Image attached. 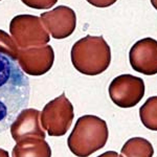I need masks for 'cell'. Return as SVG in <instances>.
<instances>
[{
	"instance_id": "cell-1",
	"label": "cell",
	"mask_w": 157,
	"mask_h": 157,
	"mask_svg": "<svg viewBox=\"0 0 157 157\" xmlns=\"http://www.w3.org/2000/svg\"><path fill=\"white\" fill-rule=\"evenodd\" d=\"M29 80L17 61L0 54V133L11 127L29 102Z\"/></svg>"
},
{
	"instance_id": "cell-2",
	"label": "cell",
	"mask_w": 157,
	"mask_h": 157,
	"mask_svg": "<svg viewBox=\"0 0 157 157\" xmlns=\"http://www.w3.org/2000/svg\"><path fill=\"white\" fill-rule=\"evenodd\" d=\"M109 130L107 123L97 115H84L78 118L72 132L68 136L70 152L78 157H88L103 149L107 144Z\"/></svg>"
},
{
	"instance_id": "cell-3",
	"label": "cell",
	"mask_w": 157,
	"mask_h": 157,
	"mask_svg": "<svg viewBox=\"0 0 157 157\" xmlns=\"http://www.w3.org/2000/svg\"><path fill=\"white\" fill-rule=\"evenodd\" d=\"M70 58L78 72L98 75L110 65L111 49L102 36H86L73 44Z\"/></svg>"
},
{
	"instance_id": "cell-4",
	"label": "cell",
	"mask_w": 157,
	"mask_h": 157,
	"mask_svg": "<svg viewBox=\"0 0 157 157\" xmlns=\"http://www.w3.org/2000/svg\"><path fill=\"white\" fill-rule=\"evenodd\" d=\"M10 34L21 49L46 45L50 40L40 17L34 15L15 16L10 23Z\"/></svg>"
},
{
	"instance_id": "cell-5",
	"label": "cell",
	"mask_w": 157,
	"mask_h": 157,
	"mask_svg": "<svg viewBox=\"0 0 157 157\" xmlns=\"http://www.w3.org/2000/svg\"><path fill=\"white\" fill-rule=\"evenodd\" d=\"M75 117L73 106L62 93L44 106L40 112V123L49 136L60 137L67 133Z\"/></svg>"
},
{
	"instance_id": "cell-6",
	"label": "cell",
	"mask_w": 157,
	"mask_h": 157,
	"mask_svg": "<svg viewBox=\"0 0 157 157\" xmlns=\"http://www.w3.org/2000/svg\"><path fill=\"white\" fill-rule=\"evenodd\" d=\"M145 82L132 75H121L109 85V97L121 108H132L145 95Z\"/></svg>"
},
{
	"instance_id": "cell-7",
	"label": "cell",
	"mask_w": 157,
	"mask_h": 157,
	"mask_svg": "<svg viewBox=\"0 0 157 157\" xmlns=\"http://www.w3.org/2000/svg\"><path fill=\"white\" fill-rule=\"evenodd\" d=\"M55 62V52L50 45L29 47L19 50L17 63L24 73L39 77L52 69Z\"/></svg>"
},
{
	"instance_id": "cell-8",
	"label": "cell",
	"mask_w": 157,
	"mask_h": 157,
	"mask_svg": "<svg viewBox=\"0 0 157 157\" xmlns=\"http://www.w3.org/2000/svg\"><path fill=\"white\" fill-rule=\"evenodd\" d=\"M40 19L54 39L62 40L71 36L77 26L75 12L65 6H59L52 11L42 13Z\"/></svg>"
},
{
	"instance_id": "cell-9",
	"label": "cell",
	"mask_w": 157,
	"mask_h": 157,
	"mask_svg": "<svg viewBox=\"0 0 157 157\" xmlns=\"http://www.w3.org/2000/svg\"><path fill=\"white\" fill-rule=\"evenodd\" d=\"M129 62L135 71L146 75H157V40H138L129 52Z\"/></svg>"
},
{
	"instance_id": "cell-10",
	"label": "cell",
	"mask_w": 157,
	"mask_h": 157,
	"mask_svg": "<svg viewBox=\"0 0 157 157\" xmlns=\"http://www.w3.org/2000/svg\"><path fill=\"white\" fill-rule=\"evenodd\" d=\"M11 135L16 143L29 137H46L44 129L40 123V111L34 108H25L12 123Z\"/></svg>"
},
{
	"instance_id": "cell-11",
	"label": "cell",
	"mask_w": 157,
	"mask_h": 157,
	"mask_svg": "<svg viewBox=\"0 0 157 157\" xmlns=\"http://www.w3.org/2000/svg\"><path fill=\"white\" fill-rule=\"evenodd\" d=\"M12 157H52V149L45 139L29 137L16 144Z\"/></svg>"
},
{
	"instance_id": "cell-12",
	"label": "cell",
	"mask_w": 157,
	"mask_h": 157,
	"mask_svg": "<svg viewBox=\"0 0 157 157\" xmlns=\"http://www.w3.org/2000/svg\"><path fill=\"white\" fill-rule=\"evenodd\" d=\"M154 148L148 139L133 137L125 143L120 157H153Z\"/></svg>"
},
{
	"instance_id": "cell-13",
	"label": "cell",
	"mask_w": 157,
	"mask_h": 157,
	"mask_svg": "<svg viewBox=\"0 0 157 157\" xmlns=\"http://www.w3.org/2000/svg\"><path fill=\"white\" fill-rule=\"evenodd\" d=\"M139 117L147 129L157 131V95L151 97L139 109Z\"/></svg>"
},
{
	"instance_id": "cell-14",
	"label": "cell",
	"mask_w": 157,
	"mask_h": 157,
	"mask_svg": "<svg viewBox=\"0 0 157 157\" xmlns=\"http://www.w3.org/2000/svg\"><path fill=\"white\" fill-rule=\"evenodd\" d=\"M19 50V46L14 39L6 32L0 29V54L17 61Z\"/></svg>"
},
{
	"instance_id": "cell-15",
	"label": "cell",
	"mask_w": 157,
	"mask_h": 157,
	"mask_svg": "<svg viewBox=\"0 0 157 157\" xmlns=\"http://www.w3.org/2000/svg\"><path fill=\"white\" fill-rule=\"evenodd\" d=\"M26 6L35 10H48L52 7L58 0H21Z\"/></svg>"
},
{
	"instance_id": "cell-16",
	"label": "cell",
	"mask_w": 157,
	"mask_h": 157,
	"mask_svg": "<svg viewBox=\"0 0 157 157\" xmlns=\"http://www.w3.org/2000/svg\"><path fill=\"white\" fill-rule=\"evenodd\" d=\"M86 1L95 7H108L114 4L117 0H86Z\"/></svg>"
},
{
	"instance_id": "cell-17",
	"label": "cell",
	"mask_w": 157,
	"mask_h": 157,
	"mask_svg": "<svg viewBox=\"0 0 157 157\" xmlns=\"http://www.w3.org/2000/svg\"><path fill=\"white\" fill-rule=\"evenodd\" d=\"M98 157H120V155H118L115 151H107V152H105V153L101 154V155Z\"/></svg>"
},
{
	"instance_id": "cell-18",
	"label": "cell",
	"mask_w": 157,
	"mask_h": 157,
	"mask_svg": "<svg viewBox=\"0 0 157 157\" xmlns=\"http://www.w3.org/2000/svg\"><path fill=\"white\" fill-rule=\"evenodd\" d=\"M0 157H10L9 152L4 149H0Z\"/></svg>"
},
{
	"instance_id": "cell-19",
	"label": "cell",
	"mask_w": 157,
	"mask_h": 157,
	"mask_svg": "<svg viewBox=\"0 0 157 157\" xmlns=\"http://www.w3.org/2000/svg\"><path fill=\"white\" fill-rule=\"evenodd\" d=\"M151 1V4L153 6V7L155 10H157V0H150Z\"/></svg>"
},
{
	"instance_id": "cell-20",
	"label": "cell",
	"mask_w": 157,
	"mask_h": 157,
	"mask_svg": "<svg viewBox=\"0 0 157 157\" xmlns=\"http://www.w3.org/2000/svg\"><path fill=\"white\" fill-rule=\"evenodd\" d=\"M0 1H1V0H0Z\"/></svg>"
}]
</instances>
